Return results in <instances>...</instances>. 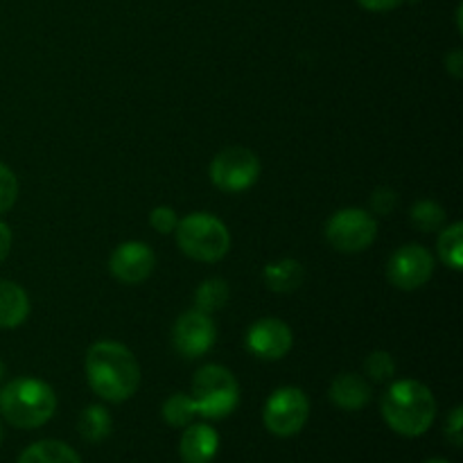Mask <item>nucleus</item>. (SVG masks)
Wrapping results in <instances>:
<instances>
[{
  "label": "nucleus",
  "mask_w": 463,
  "mask_h": 463,
  "mask_svg": "<svg viewBox=\"0 0 463 463\" xmlns=\"http://www.w3.org/2000/svg\"><path fill=\"white\" fill-rule=\"evenodd\" d=\"M90 389L107 402H125L138 392L140 366L134 353L118 342H95L84 357Z\"/></svg>",
  "instance_id": "1"
},
{
  "label": "nucleus",
  "mask_w": 463,
  "mask_h": 463,
  "mask_svg": "<svg viewBox=\"0 0 463 463\" xmlns=\"http://www.w3.org/2000/svg\"><path fill=\"white\" fill-rule=\"evenodd\" d=\"M383 419L401 437H420L437 419V401L419 380H398L384 392Z\"/></svg>",
  "instance_id": "2"
},
{
  "label": "nucleus",
  "mask_w": 463,
  "mask_h": 463,
  "mask_svg": "<svg viewBox=\"0 0 463 463\" xmlns=\"http://www.w3.org/2000/svg\"><path fill=\"white\" fill-rule=\"evenodd\" d=\"M57 410V396L48 383L16 378L0 389V414L18 430H36L48 423Z\"/></svg>",
  "instance_id": "3"
},
{
  "label": "nucleus",
  "mask_w": 463,
  "mask_h": 463,
  "mask_svg": "<svg viewBox=\"0 0 463 463\" xmlns=\"http://www.w3.org/2000/svg\"><path fill=\"white\" fill-rule=\"evenodd\" d=\"M176 242L188 258L197 262H217L229 253L231 233L220 217L193 213L176 222Z\"/></svg>",
  "instance_id": "4"
},
{
  "label": "nucleus",
  "mask_w": 463,
  "mask_h": 463,
  "mask_svg": "<svg viewBox=\"0 0 463 463\" xmlns=\"http://www.w3.org/2000/svg\"><path fill=\"white\" fill-rule=\"evenodd\" d=\"M193 401L197 416L222 420L233 414L240 405V384L229 369L206 364L193 378Z\"/></svg>",
  "instance_id": "5"
},
{
  "label": "nucleus",
  "mask_w": 463,
  "mask_h": 463,
  "mask_svg": "<svg viewBox=\"0 0 463 463\" xmlns=\"http://www.w3.org/2000/svg\"><path fill=\"white\" fill-rule=\"evenodd\" d=\"M378 222L364 208H342L326 224V240L342 253H360L373 244Z\"/></svg>",
  "instance_id": "6"
},
{
  "label": "nucleus",
  "mask_w": 463,
  "mask_h": 463,
  "mask_svg": "<svg viewBox=\"0 0 463 463\" xmlns=\"http://www.w3.org/2000/svg\"><path fill=\"white\" fill-rule=\"evenodd\" d=\"M310 416V401L298 387H280L267 398L262 420L274 437H294L301 432Z\"/></svg>",
  "instance_id": "7"
},
{
  "label": "nucleus",
  "mask_w": 463,
  "mask_h": 463,
  "mask_svg": "<svg viewBox=\"0 0 463 463\" xmlns=\"http://www.w3.org/2000/svg\"><path fill=\"white\" fill-rule=\"evenodd\" d=\"M260 176V161L247 147H229L211 163V181L224 193H244Z\"/></svg>",
  "instance_id": "8"
},
{
  "label": "nucleus",
  "mask_w": 463,
  "mask_h": 463,
  "mask_svg": "<svg viewBox=\"0 0 463 463\" xmlns=\"http://www.w3.org/2000/svg\"><path fill=\"white\" fill-rule=\"evenodd\" d=\"M434 274V258L423 244H402L387 265V279L393 288L414 292Z\"/></svg>",
  "instance_id": "9"
},
{
  "label": "nucleus",
  "mask_w": 463,
  "mask_h": 463,
  "mask_svg": "<svg viewBox=\"0 0 463 463\" xmlns=\"http://www.w3.org/2000/svg\"><path fill=\"white\" fill-rule=\"evenodd\" d=\"M217 339L215 324L211 315L199 310H188L176 319L175 330H172V342L175 348L188 360L206 355Z\"/></svg>",
  "instance_id": "10"
},
{
  "label": "nucleus",
  "mask_w": 463,
  "mask_h": 463,
  "mask_svg": "<svg viewBox=\"0 0 463 463\" xmlns=\"http://www.w3.org/2000/svg\"><path fill=\"white\" fill-rule=\"evenodd\" d=\"M154 267H156V256H154L152 247L138 240H129L116 247L109 260V269H111L113 279L120 280L125 285H140L152 276Z\"/></svg>",
  "instance_id": "11"
},
{
  "label": "nucleus",
  "mask_w": 463,
  "mask_h": 463,
  "mask_svg": "<svg viewBox=\"0 0 463 463\" xmlns=\"http://www.w3.org/2000/svg\"><path fill=\"white\" fill-rule=\"evenodd\" d=\"M292 344L294 337L289 326L274 317L258 319L247 333V348L260 360H283L292 351Z\"/></svg>",
  "instance_id": "12"
},
{
  "label": "nucleus",
  "mask_w": 463,
  "mask_h": 463,
  "mask_svg": "<svg viewBox=\"0 0 463 463\" xmlns=\"http://www.w3.org/2000/svg\"><path fill=\"white\" fill-rule=\"evenodd\" d=\"M220 450V434L206 423H190L181 437V459L184 463H211Z\"/></svg>",
  "instance_id": "13"
},
{
  "label": "nucleus",
  "mask_w": 463,
  "mask_h": 463,
  "mask_svg": "<svg viewBox=\"0 0 463 463\" xmlns=\"http://www.w3.org/2000/svg\"><path fill=\"white\" fill-rule=\"evenodd\" d=\"M328 396L330 401H333V405H337L339 410H346V411L364 410V407L371 402V384L366 383L362 375L344 373L333 380Z\"/></svg>",
  "instance_id": "14"
},
{
  "label": "nucleus",
  "mask_w": 463,
  "mask_h": 463,
  "mask_svg": "<svg viewBox=\"0 0 463 463\" xmlns=\"http://www.w3.org/2000/svg\"><path fill=\"white\" fill-rule=\"evenodd\" d=\"M30 315V297L21 285L0 280V328H18Z\"/></svg>",
  "instance_id": "15"
},
{
  "label": "nucleus",
  "mask_w": 463,
  "mask_h": 463,
  "mask_svg": "<svg viewBox=\"0 0 463 463\" xmlns=\"http://www.w3.org/2000/svg\"><path fill=\"white\" fill-rule=\"evenodd\" d=\"M265 283L271 292L289 294L301 288L303 283V267L294 258H280V260L269 262L265 267Z\"/></svg>",
  "instance_id": "16"
},
{
  "label": "nucleus",
  "mask_w": 463,
  "mask_h": 463,
  "mask_svg": "<svg viewBox=\"0 0 463 463\" xmlns=\"http://www.w3.org/2000/svg\"><path fill=\"white\" fill-rule=\"evenodd\" d=\"M16 463H81L80 455L63 441H36L23 450Z\"/></svg>",
  "instance_id": "17"
},
{
  "label": "nucleus",
  "mask_w": 463,
  "mask_h": 463,
  "mask_svg": "<svg viewBox=\"0 0 463 463\" xmlns=\"http://www.w3.org/2000/svg\"><path fill=\"white\" fill-rule=\"evenodd\" d=\"M113 420L107 407L90 405L80 416V434L89 443H99L111 434Z\"/></svg>",
  "instance_id": "18"
},
{
  "label": "nucleus",
  "mask_w": 463,
  "mask_h": 463,
  "mask_svg": "<svg viewBox=\"0 0 463 463\" xmlns=\"http://www.w3.org/2000/svg\"><path fill=\"white\" fill-rule=\"evenodd\" d=\"M439 258L446 262L450 269L461 271L463 267V224L455 222L450 226H443L439 235Z\"/></svg>",
  "instance_id": "19"
},
{
  "label": "nucleus",
  "mask_w": 463,
  "mask_h": 463,
  "mask_svg": "<svg viewBox=\"0 0 463 463\" xmlns=\"http://www.w3.org/2000/svg\"><path fill=\"white\" fill-rule=\"evenodd\" d=\"M226 301H229V285L222 279H206L194 292V310L206 315L222 310Z\"/></svg>",
  "instance_id": "20"
},
{
  "label": "nucleus",
  "mask_w": 463,
  "mask_h": 463,
  "mask_svg": "<svg viewBox=\"0 0 463 463\" xmlns=\"http://www.w3.org/2000/svg\"><path fill=\"white\" fill-rule=\"evenodd\" d=\"M411 224L416 226L423 233H432V231H441L446 224V211H443L441 203H437L434 199H420L411 206L410 213Z\"/></svg>",
  "instance_id": "21"
},
{
  "label": "nucleus",
  "mask_w": 463,
  "mask_h": 463,
  "mask_svg": "<svg viewBox=\"0 0 463 463\" xmlns=\"http://www.w3.org/2000/svg\"><path fill=\"white\" fill-rule=\"evenodd\" d=\"M194 416H197V410H194L193 396L188 393H172L163 402V419L172 428H188Z\"/></svg>",
  "instance_id": "22"
},
{
  "label": "nucleus",
  "mask_w": 463,
  "mask_h": 463,
  "mask_svg": "<svg viewBox=\"0 0 463 463\" xmlns=\"http://www.w3.org/2000/svg\"><path fill=\"white\" fill-rule=\"evenodd\" d=\"M364 371L373 383H384V380L393 378V373H396V362H393L392 353L373 351L366 357Z\"/></svg>",
  "instance_id": "23"
},
{
  "label": "nucleus",
  "mask_w": 463,
  "mask_h": 463,
  "mask_svg": "<svg viewBox=\"0 0 463 463\" xmlns=\"http://www.w3.org/2000/svg\"><path fill=\"white\" fill-rule=\"evenodd\" d=\"M18 199V179L5 163H0V213L9 211Z\"/></svg>",
  "instance_id": "24"
},
{
  "label": "nucleus",
  "mask_w": 463,
  "mask_h": 463,
  "mask_svg": "<svg viewBox=\"0 0 463 463\" xmlns=\"http://www.w3.org/2000/svg\"><path fill=\"white\" fill-rule=\"evenodd\" d=\"M176 213L175 208L170 206H156L152 213H149V224H152L154 231H158L161 235L175 233L176 229Z\"/></svg>",
  "instance_id": "25"
},
{
  "label": "nucleus",
  "mask_w": 463,
  "mask_h": 463,
  "mask_svg": "<svg viewBox=\"0 0 463 463\" xmlns=\"http://www.w3.org/2000/svg\"><path fill=\"white\" fill-rule=\"evenodd\" d=\"M398 206V194L392 188H378L371 194V211L378 215H389Z\"/></svg>",
  "instance_id": "26"
},
{
  "label": "nucleus",
  "mask_w": 463,
  "mask_h": 463,
  "mask_svg": "<svg viewBox=\"0 0 463 463\" xmlns=\"http://www.w3.org/2000/svg\"><path fill=\"white\" fill-rule=\"evenodd\" d=\"M446 437L455 448L463 446V407L457 405L446 420Z\"/></svg>",
  "instance_id": "27"
},
{
  "label": "nucleus",
  "mask_w": 463,
  "mask_h": 463,
  "mask_svg": "<svg viewBox=\"0 0 463 463\" xmlns=\"http://www.w3.org/2000/svg\"><path fill=\"white\" fill-rule=\"evenodd\" d=\"M446 71L450 72L455 80H461L463 77V52L459 48L452 50V52L446 57Z\"/></svg>",
  "instance_id": "28"
},
{
  "label": "nucleus",
  "mask_w": 463,
  "mask_h": 463,
  "mask_svg": "<svg viewBox=\"0 0 463 463\" xmlns=\"http://www.w3.org/2000/svg\"><path fill=\"white\" fill-rule=\"evenodd\" d=\"M357 3L369 9V12H389V9H396L405 0H357Z\"/></svg>",
  "instance_id": "29"
},
{
  "label": "nucleus",
  "mask_w": 463,
  "mask_h": 463,
  "mask_svg": "<svg viewBox=\"0 0 463 463\" xmlns=\"http://www.w3.org/2000/svg\"><path fill=\"white\" fill-rule=\"evenodd\" d=\"M9 249H12V231L5 222H0V262L9 256Z\"/></svg>",
  "instance_id": "30"
},
{
  "label": "nucleus",
  "mask_w": 463,
  "mask_h": 463,
  "mask_svg": "<svg viewBox=\"0 0 463 463\" xmlns=\"http://www.w3.org/2000/svg\"><path fill=\"white\" fill-rule=\"evenodd\" d=\"M425 463H450V461H446V459H430V461H425Z\"/></svg>",
  "instance_id": "31"
},
{
  "label": "nucleus",
  "mask_w": 463,
  "mask_h": 463,
  "mask_svg": "<svg viewBox=\"0 0 463 463\" xmlns=\"http://www.w3.org/2000/svg\"><path fill=\"white\" fill-rule=\"evenodd\" d=\"M3 375H5V366H3V362H0V383H3Z\"/></svg>",
  "instance_id": "32"
},
{
  "label": "nucleus",
  "mask_w": 463,
  "mask_h": 463,
  "mask_svg": "<svg viewBox=\"0 0 463 463\" xmlns=\"http://www.w3.org/2000/svg\"><path fill=\"white\" fill-rule=\"evenodd\" d=\"M0 441H3V430H0Z\"/></svg>",
  "instance_id": "33"
}]
</instances>
